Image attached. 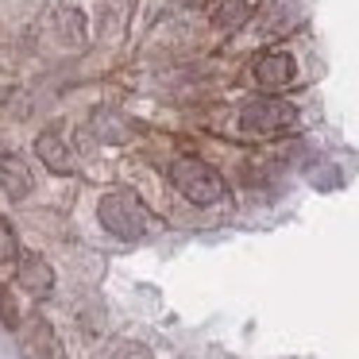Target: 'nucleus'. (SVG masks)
Segmentation results:
<instances>
[{
	"label": "nucleus",
	"instance_id": "nucleus-3",
	"mask_svg": "<svg viewBox=\"0 0 359 359\" xmlns=\"http://www.w3.org/2000/svg\"><path fill=\"white\" fill-rule=\"evenodd\" d=\"M297 124V109L282 97H255L240 109V128L255 135H274Z\"/></svg>",
	"mask_w": 359,
	"mask_h": 359
},
{
	"label": "nucleus",
	"instance_id": "nucleus-2",
	"mask_svg": "<svg viewBox=\"0 0 359 359\" xmlns=\"http://www.w3.org/2000/svg\"><path fill=\"white\" fill-rule=\"evenodd\" d=\"M170 182H174V189L194 205H217L220 197H224V178H220V170H212L209 163H201V158H194V155L174 158Z\"/></svg>",
	"mask_w": 359,
	"mask_h": 359
},
{
	"label": "nucleus",
	"instance_id": "nucleus-11",
	"mask_svg": "<svg viewBox=\"0 0 359 359\" xmlns=\"http://www.w3.org/2000/svg\"><path fill=\"white\" fill-rule=\"evenodd\" d=\"M0 325H4V328H12V332H16L20 325H24V320H20L16 294H12V290L4 286V282H0Z\"/></svg>",
	"mask_w": 359,
	"mask_h": 359
},
{
	"label": "nucleus",
	"instance_id": "nucleus-9",
	"mask_svg": "<svg viewBox=\"0 0 359 359\" xmlns=\"http://www.w3.org/2000/svg\"><path fill=\"white\" fill-rule=\"evenodd\" d=\"M50 24H55V39L62 43V47H81L86 35H89L86 32V16H81L78 8H58Z\"/></svg>",
	"mask_w": 359,
	"mask_h": 359
},
{
	"label": "nucleus",
	"instance_id": "nucleus-10",
	"mask_svg": "<svg viewBox=\"0 0 359 359\" xmlns=\"http://www.w3.org/2000/svg\"><path fill=\"white\" fill-rule=\"evenodd\" d=\"M255 4L259 0H217L212 4V24L224 27V32H236V27H243L251 20Z\"/></svg>",
	"mask_w": 359,
	"mask_h": 359
},
{
	"label": "nucleus",
	"instance_id": "nucleus-4",
	"mask_svg": "<svg viewBox=\"0 0 359 359\" xmlns=\"http://www.w3.org/2000/svg\"><path fill=\"white\" fill-rule=\"evenodd\" d=\"M24 328V355L27 359H66V351H62V340H58V332L50 328V320L43 317V313H32L27 317V325H20Z\"/></svg>",
	"mask_w": 359,
	"mask_h": 359
},
{
	"label": "nucleus",
	"instance_id": "nucleus-6",
	"mask_svg": "<svg viewBox=\"0 0 359 359\" xmlns=\"http://www.w3.org/2000/svg\"><path fill=\"white\" fill-rule=\"evenodd\" d=\"M0 189H4L12 201H24L35 189L32 166H27V158H20L16 151H0Z\"/></svg>",
	"mask_w": 359,
	"mask_h": 359
},
{
	"label": "nucleus",
	"instance_id": "nucleus-5",
	"mask_svg": "<svg viewBox=\"0 0 359 359\" xmlns=\"http://www.w3.org/2000/svg\"><path fill=\"white\" fill-rule=\"evenodd\" d=\"M16 271H20V286H24L32 297L43 302V297L55 294V271H50V263L43 255H35V251H20Z\"/></svg>",
	"mask_w": 359,
	"mask_h": 359
},
{
	"label": "nucleus",
	"instance_id": "nucleus-7",
	"mask_svg": "<svg viewBox=\"0 0 359 359\" xmlns=\"http://www.w3.org/2000/svg\"><path fill=\"white\" fill-rule=\"evenodd\" d=\"M294 74H297V62H294L290 50H266V55H259V62H255V81L266 86V89L290 86Z\"/></svg>",
	"mask_w": 359,
	"mask_h": 359
},
{
	"label": "nucleus",
	"instance_id": "nucleus-8",
	"mask_svg": "<svg viewBox=\"0 0 359 359\" xmlns=\"http://www.w3.org/2000/svg\"><path fill=\"white\" fill-rule=\"evenodd\" d=\"M35 155L47 163V170L74 174V155H70V147H66V140L58 132H43L39 140H35Z\"/></svg>",
	"mask_w": 359,
	"mask_h": 359
},
{
	"label": "nucleus",
	"instance_id": "nucleus-1",
	"mask_svg": "<svg viewBox=\"0 0 359 359\" xmlns=\"http://www.w3.org/2000/svg\"><path fill=\"white\" fill-rule=\"evenodd\" d=\"M97 217H101V224L116 240H143L151 228L147 209H143V201L132 189H112V194H104L101 205H97Z\"/></svg>",
	"mask_w": 359,
	"mask_h": 359
},
{
	"label": "nucleus",
	"instance_id": "nucleus-12",
	"mask_svg": "<svg viewBox=\"0 0 359 359\" xmlns=\"http://www.w3.org/2000/svg\"><path fill=\"white\" fill-rule=\"evenodd\" d=\"M16 255H20V240H16V232H12L8 217H0V263H12Z\"/></svg>",
	"mask_w": 359,
	"mask_h": 359
}]
</instances>
